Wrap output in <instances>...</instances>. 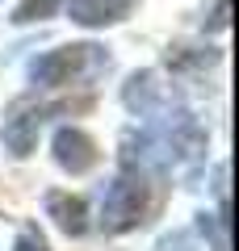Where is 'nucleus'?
I'll return each instance as SVG.
<instances>
[{
    "instance_id": "nucleus-11",
    "label": "nucleus",
    "mask_w": 239,
    "mask_h": 251,
    "mask_svg": "<svg viewBox=\"0 0 239 251\" xmlns=\"http://www.w3.org/2000/svg\"><path fill=\"white\" fill-rule=\"evenodd\" d=\"M210 29H227V0H214V17L206 21Z\"/></svg>"
},
{
    "instance_id": "nucleus-8",
    "label": "nucleus",
    "mask_w": 239,
    "mask_h": 251,
    "mask_svg": "<svg viewBox=\"0 0 239 251\" xmlns=\"http://www.w3.org/2000/svg\"><path fill=\"white\" fill-rule=\"evenodd\" d=\"M55 9H59V0H26V4H17V9H13V21H17V25H30V21L51 17Z\"/></svg>"
},
{
    "instance_id": "nucleus-9",
    "label": "nucleus",
    "mask_w": 239,
    "mask_h": 251,
    "mask_svg": "<svg viewBox=\"0 0 239 251\" xmlns=\"http://www.w3.org/2000/svg\"><path fill=\"white\" fill-rule=\"evenodd\" d=\"M202 230H210V239H214V251H231V243H227V218H210L206 214L202 218Z\"/></svg>"
},
{
    "instance_id": "nucleus-3",
    "label": "nucleus",
    "mask_w": 239,
    "mask_h": 251,
    "mask_svg": "<svg viewBox=\"0 0 239 251\" xmlns=\"http://www.w3.org/2000/svg\"><path fill=\"white\" fill-rule=\"evenodd\" d=\"M97 67H109V59L101 54V46H59V50L42 54L30 75H34V84H42V88H59V84H71L84 72H97Z\"/></svg>"
},
{
    "instance_id": "nucleus-6",
    "label": "nucleus",
    "mask_w": 239,
    "mask_h": 251,
    "mask_svg": "<svg viewBox=\"0 0 239 251\" xmlns=\"http://www.w3.org/2000/svg\"><path fill=\"white\" fill-rule=\"evenodd\" d=\"M46 214L55 218L63 234H84L89 230V214H84V201L71 197V193H46Z\"/></svg>"
},
{
    "instance_id": "nucleus-2",
    "label": "nucleus",
    "mask_w": 239,
    "mask_h": 251,
    "mask_svg": "<svg viewBox=\"0 0 239 251\" xmlns=\"http://www.w3.org/2000/svg\"><path fill=\"white\" fill-rule=\"evenodd\" d=\"M147 201H151L147 176L122 168V176L109 184L105 201H101V226H105L109 234H122V230H130V226H139L143 214H147Z\"/></svg>"
},
{
    "instance_id": "nucleus-5",
    "label": "nucleus",
    "mask_w": 239,
    "mask_h": 251,
    "mask_svg": "<svg viewBox=\"0 0 239 251\" xmlns=\"http://www.w3.org/2000/svg\"><path fill=\"white\" fill-rule=\"evenodd\" d=\"M55 163H59L63 172H71V176H80V172H89L92 163H97V143H92L84 130L63 126L59 134H55Z\"/></svg>"
},
{
    "instance_id": "nucleus-10",
    "label": "nucleus",
    "mask_w": 239,
    "mask_h": 251,
    "mask_svg": "<svg viewBox=\"0 0 239 251\" xmlns=\"http://www.w3.org/2000/svg\"><path fill=\"white\" fill-rule=\"evenodd\" d=\"M13 251H51V247H46V239L38 234V226H26V230L17 234V247Z\"/></svg>"
},
{
    "instance_id": "nucleus-1",
    "label": "nucleus",
    "mask_w": 239,
    "mask_h": 251,
    "mask_svg": "<svg viewBox=\"0 0 239 251\" xmlns=\"http://www.w3.org/2000/svg\"><path fill=\"white\" fill-rule=\"evenodd\" d=\"M143 126L122 134V168L143 176H164V172H197L206 155V134L197 130L193 113L164 92L151 109H143Z\"/></svg>"
},
{
    "instance_id": "nucleus-4",
    "label": "nucleus",
    "mask_w": 239,
    "mask_h": 251,
    "mask_svg": "<svg viewBox=\"0 0 239 251\" xmlns=\"http://www.w3.org/2000/svg\"><path fill=\"white\" fill-rule=\"evenodd\" d=\"M55 109H63V105H34V100H17L13 113L4 117V147H9L13 155H30V151L38 147V130H42V122L55 113Z\"/></svg>"
},
{
    "instance_id": "nucleus-7",
    "label": "nucleus",
    "mask_w": 239,
    "mask_h": 251,
    "mask_svg": "<svg viewBox=\"0 0 239 251\" xmlns=\"http://www.w3.org/2000/svg\"><path fill=\"white\" fill-rule=\"evenodd\" d=\"M134 0H71V21L76 25H109V21L126 17Z\"/></svg>"
}]
</instances>
